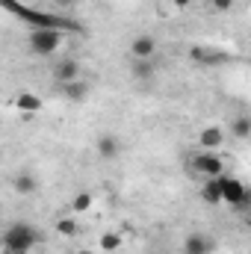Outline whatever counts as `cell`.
Listing matches in <instances>:
<instances>
[{
    "label": "cell",
    "instance_id": "1",
    "mask_svg": "<svg viewBox=\"0 0 251 254\" xmlns=\"http://www.w3.org/2000/svg\"><path fill=\"white\" fill-rule=\"evenodd\" d=\"M42 243V234L33 222H12L3 231V252L6 254H30L36 246Z\"/></svg>",
    "mask_w": 251,
    "mask_h": 254
},
{
    "label": "cell",
    "instance_id": "2",
    "mask_svg": "<svg viewBox=\"0 0 251 254\" xmlns=\"http://www.w3.org/2000/svg\"><path fill=\"white\" fill-rule=\"evenodd\" d=\"M6 6L15 12V15H21L24 21H30L33 27H51V30H68V27H74L68 18L63 15H54V12H39V9H33V6H21V3H15V0H6Z\"/></svg>",
    "mask_w": 251,
    "mask_h": 254
},
{
    "label": "cell",
    "instance_id": "3",
    "mask_svg": "<svg viewBox=\"0 0 251 254\" xmlns=\"http://www.w3.org/2000/svg\"><path fill=\"white\" fill-rule=\"evenodd\" d=\"M27 45L36 57H54L63 45V30H51V27H33L27 36Z\"/></svg>",
    "mask_w": 251,
    "mask_h": 254
},
{
    "label": "cell",
    "instance_id": "4",
    "mask_svg": "<svg viewBox=\"0 0 251 254\" xmlns=\"http://www.w3.org/2000/svg\"><path fill=\"white\" fill-rule=\"evenodd\" d=\"M189 172H192L195 178H204V181L222 178V175H225V160H222L216 151H198V154L189 157Z\"/></svg>",
    "mask_w": 251,
    "mask_h": 254
},
{
    "label": "cell",
    "instance_id": "5",
    "mask_svg": "<svg viewBox=\"0 0 251 254\" xmlns=\"http://www.w3.org/2000/svg\"><path fill=\"white\" fill-rule=\"evenodd\" d=\"M222 195H225V204L231 207H249L251 204V192L246 190V184L240 178H231V175H222Z\"/></svg>",
    "mask_w": 251,
    "mask_h": 254
},
{
    "label": "cell",
    "instance_id": "6",
    "mask_svg": "<svg viewBox=\"0 0 251 254\" xmlns=\"http://www.w3.org/2000/svg\"><path fill=\"white\" fill-rule=\"evenodd\" d=\"M157 57V39L151 33H136L130 39V60H154Z\"/></svg>",
    "mask_w": 251,
    "mask_h": 254
},
{
    "label": "cell",
    "instance_id": "7",
    "mask_svg": "<svg viewBox=\"0 0 251 254\" xmlns=\"http://www.w3.org/2000/svg\"><path fill=\"white\" fill-rule=\"evenodd\" d=\"M95 151H98L101 160H119L122 151H125V142L119 136H113V133H101L98 142H95Z\"/></svg>",
    "mask_w": 251,
    "mask_h": 254
},
{
    "label": "cell",
    "instance_id": "8",
    "mask_svg": "<svg viewBox=\"0 0 251 254\" xmlns=\"http://www.w3.org/2000/svg\"><path fill=\"white\" fill-rule=\"evenodd\" d=\"M54 80H57L60 86L80 80V63H77L74 57H63V60H57V65H54Z\"/></svg>",
    "mask_w": 251,
    "mask_h": 254
},
{
    "label": "cell",
    "instance_id": "9",
    "mask_svg": "<svg viewBox=\"0 0 251 254\" xmlns=\"http://www.w3.org/2000/svg\"><path fill=\"white\" fill-rule=\"evenodd\" d=\"M216 252V240H210L207 234H189L184 240V254H213Z\"/></svg>",
    "mask_w": 251,
    "mask_h": 254
},
{
    "label": "cell",
    "instance_id": "10",
    "mask_svg": "<svg viewBox=\"0 0 251 254\" xmlns=\"http://www.w3.org/2000/svg\"><path fill=\"white\" fill-rule=\"evenodd\" d=\"M222 142H225V130H222V127H216V125L201 127V133H198V145H201V151H219Z\"/></svg>",
    "mask_w": 251,
    "mask_h": 254
},
{
    "label": "cell",
    "instance_id": "11",
    "mask_svg": "<svg viewBox=\"0 0 251 254\" xmlns=\"http://www.w3.org/2000/svg\"><path fill=\"white\" fill-rule=\"evenodd\" d=\"M189 60L198 65H225L228 63V57L222 54V51H210V48H189Z\"/></svg>",
    "mask_w": 251,
    "mask_h": 254
},
{
    "label": "cell",
    "instance_id": "12",
    "mask_svg": "<svg viewBox=\"0 0 251 254\" xmlns=\"http://www.w3.org/2000/svg\"><path fill=\"white\" fill-rule=\"evenodd\" d=\"M130 74L139 83H151L157 77V63L154 60H130Z\"/></svg>",
    "mask_w": 251,
    "mask_h": 254
},
{
    "label": "cell",
    "instance_id": "13",
    "mask_svg": "<svg viewBox=\"0 0 251 254\" xmlns=\"http://www.w3.org/2000/svg\"><path fill=\"white\" fill-rule=\"evenodd\" d=\"M63 89V95L71 101V104H83L86 98H89V92H92V86L80 77V80H74V83H65V86H60Z\"/></svg>",
    "mask_w": 251,
    "mask_h": 254
},
{
    "label": "cell",
    "instance_id": "14",
    "mask_svg": "<svg viewBox=\"0 0 251 254\" xmlns=\"http://www.w3.org/2000/svg\"><path fill=\"white\" fill-rule=\"evenodd\" d=\"M12 190L18 192V195H33V192L39 190V181H36L33 172H18L12 178Z\"/></svg>",
    "mask_w": 251,
    "mask_h": 254
},
{
    "label": "cell",
    "instance_id": "15",
    "mask_svg": "<svg viewBox=\"0 0 251 254\" xmlns=\"http://www.w3.org/2000/svg\"><path fill=\"white\" fill-rule=\"evenodd\" d=\"M201 198H204L207 204H225V195H222V181H219V178L204 181V187H201Z\"/></svg>",
    "mask_w": 251,
    "mask_h": 254
},
{
    "label": "cell",
    "instance_id": "16",
    "mask_svg": "<svg viewBox=\"0 0 251 254\" xmlns=\"http://www.w3.org/2000/svg\"><path fill=\"white\" fill-rule=\"evenodd\" d=\"M15 104H18V110H21V113H39V110H42V98H39V95H33V92H21Z\"/></svg>",
    "mask_w": 251,
    "mask_h": 254
},
{
    "label": "cell",
    "instance_id": "17",
    "mask_svg": "<svg viewBox=\"0 0 251 254\" xmlns=\"http://www.w3.org/2000/svg\"><path fill=\"white\" fill-rule=\"evenodd\" d=\"M122 243H125V237H122L119 231H107V234H101V240H98L101 252H119Z\"/></svg>",
    "mask_w": 251,
    "mask_h": 254
},
{
    "label": "cell",
    "instance_id": "18",
    "mask_svg": "<svg viewBox=\"0 0 251 254\" xmlns=\"http://www.w3.org/2000/svg\"><path fill=\"white\" fill-rule=\"evenodd\" d=\"M231 133H234L237 139H249L251 136V119L249 116H237V119L231 122Z\"/></svg>",
    "mask_w": 251,
    "mask_h": 254
},
{
    "label": "cell",
    "instance_id": "19",
    "mask_svg": "<svg viewBox=\"0 0 251 254\" xmlns=\"http://www.w3.org/2000/svg\"><path fill=\"white\" fill-rule=\"evenodd\" d=\"M92 204H95L92 192H77V195L71 198V210H74V213H86V210H89Z\"/></svg>",
    "mask_w": 251,
    "mask_h": 254
},
{
    "label": "cell",
    "instance_id": "20",
    "mask_svg": "<svg viewBox=\"0 0 251 254\" xmlns=\"http://www.w3.org/2000/svg\"><path fill=\"white\" fill-rule=\"evenodd\" d=\"M57 231L71 240V237H77V222H74L71 216H63V219H57Z\"/></svg>",
    "mask_w": 251,
    "mask_h": 254
},
{
    "label": "cell",
    "instance_id": "21",
    "mask_svg": "<svg viewBox=\"0 0 251 254\" xmlns=\"http://www.w3.org/2000/svg\"><path fill=\"white\" fill-rule=\"evenodd\" d=\"M210 9H213V12H219V15H225V12H231V9H234V0H210Z\"/></svg>",
    "mask_w": 251,
    "mask_h": 254
},
{
    "label": "cell",
    "instance_id": "22",
    "mask_svg": "<svg viewBox=\"0 0 251 254\" xmlns=\"http://www.w3.org/2000/svg\"><path fill=\"white\" fill-rule=\"evenodd\" d=\"M172 3H175V9H189L192 0H172Z\"/></svg>",
    "mask_w": 251,
    "mask_h": 254
},
{
    "label": "cell",
    "instance_id": "23",
    "mask_svg": "<svg viewBox=\"0 0 251 254\" xmlns=\"http://www.w3.org/2000/svg\"><path fill=\"white\" fill-rule=\"evenodd\" d=\"M74 3H77V0H57V6H60V9H71Z\"/></svg>",
    "mask_w": 251,
    "mask_h": 254
},
{
    "label": "cell",
    "instance_id": "24",
    "mask_svg": "<svg viewBox=\"0 0 251 254\" xmlns=\"http://www.w3.org/2000/svg\"><path fill=\"white\" fill-rule=\"evenodd\" d=\"M74 254H95V252H89V249H77Z\"/></svg>",
    "mask_w": 251,
    "mask_h": 254
},
{
    "label": "cell",
    "instance_id": "25",
    "mask_svg": "<svg viewBox=\"0 0 251 254\" xmlns=\"http://www.w3.org/2000/svg\"><path fill=\"white\" fill-rule=\"evenodd\" d=\"M246 222H249V228H251V213H249V219H246Z\"/></svg>",
    "mask_w": 251,
    "mask_h": 254
}]
</instances>
